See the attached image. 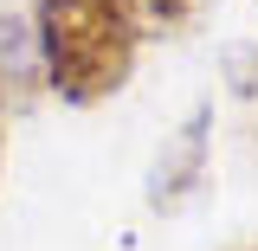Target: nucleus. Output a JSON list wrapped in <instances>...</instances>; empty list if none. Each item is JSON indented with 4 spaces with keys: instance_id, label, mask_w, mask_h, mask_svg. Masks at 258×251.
I'll list each match as a JSON object with an SVG mask.
<instances>
[{
    "instance_id": "obj_1",
    "label": "nucleus",
    "mask_w": 258,
    "mask_h": 251,
    "mask_svg": "<svg viewBox=\"0 0 258 251\" xmlns=\"http://www.w3.org/2000/svg\"><path fill=\"white\" fill-rule=\"evenodd\" d=\"M32 45L64 103L78 110L110 103L129 84L136 52H142V7L136 0H39Z\"/></svg>"
},
{
    "instance_id": "obj_2",
    "label": "nucleus",
    "mask_w": 258,
    "mask_h": 251,
    "mask_svg": "<svg viewBox=\"0 0 258 251\" xmlns=\"http://www.w3.org/2000/svg\"><path fill=\"white\" fill-rule=\"evenodd\" d=\"M207 129H213V110H194L187 123L174 129V142L161 148L155 174H149V206H155V213H174V206L207 181Z\"/></svg>"
},
{
    "instance_id": "obj_3",
    "label": "nucleus",
    "mask_w": 258,
    "mask_h": 251,
    "mask_svg": "<svg viewBox=\"0 0 258 251\" xmlns=\"http://www.w3.org/2000/svg\"><path fill=\"white\" fill-rule=\"evenodd\" d=\"M136 7H142V26L155 32H187L200 13V0H136Z\"/></svg>"
},
{
    "instance_id": "obj_4",
    "label": "nucleus",
    "mask_w": 258,
    "mask_h": 251,
    "mask_svg": "<svg viewBox=\"0 0 258 251\" xmlns=\"http://www.w3.org/2000/svg\"><path fill=\"white\" fill-rule=\"evenodd\" d=\"M232 71H239V97H258V58L252 52H232Z\"/></svg>"
}]
</instances>
